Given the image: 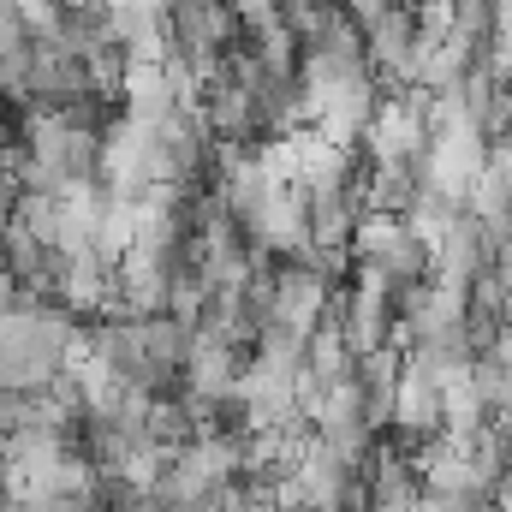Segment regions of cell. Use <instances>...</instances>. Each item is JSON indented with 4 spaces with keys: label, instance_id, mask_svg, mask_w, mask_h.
I'll use <instances>...</instances> for the list:
<instances>
[{
    "label": "cell",
    "instance_id": "2",
    "mask_svg": "<svg viewBox=\"0 0 512 512\" xmlns=\"http://www.w3.org/2000/svg\"><path fill=\"white\" fill-rule=\"evenodd\" d=\"M221 6H227V12H233V18H251V24H268V18H274V6H280V0H221Z\"/></svg>",
    "mask_w": 512,
    "mask_h": 512
},
{
    "label": "cell",
    "instance_id": "1",
    "mask_svg": "<svg viewBox=\"0 0 512 512\" xmlns=\"http://www.w3.org/2000/svg\"><path fill=\"white\" fill-rule=\"evenodd\" d=\"M387 6H399V0H340V12H346V18H352L358 30H370V24L382 18Z\"/></svg>",
    "mask_w": 512,
    "mask_h": 512
}]
</instances>
